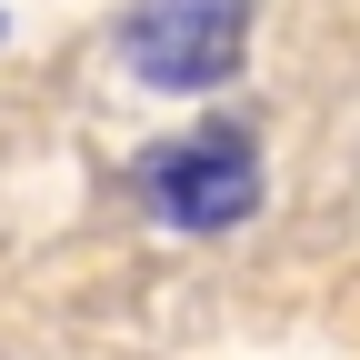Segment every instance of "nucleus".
Instances as JSON below:
<instances>
[{
	"instance_id": "nucleus-1",
	"label": "nucleus",
	"mask_w": 360,
	"mask_h": 360,
	"mask_svg": "<svg viewBox=\"0 0 360 360\" xmlns=\"http://www.w3.org/2000/svg\"><path fill=\"white\" fill-rule=\"evenodd\" d=\"M141 191L160 220H180V231H231V220L260 200V141L240 120H191L180 141L150 150Z\"/></svg>"
},
{
	"instance_id": "nucleus-2",
	"label": "nucleus",
	"mask_w": 360,
	"mask_h": 360,
	"mask_svg": "<svg viewBox=\"0 0 360 360\" xmlns=\"http://www.w3.org/2000/svg\"><path fill=\"white\" fill-rule=\"evenodd\" d=\"M240 40H250L240 0H141L120 20V60L150 90H210L240 70Z\"/></svg>"
}]
</instances>
